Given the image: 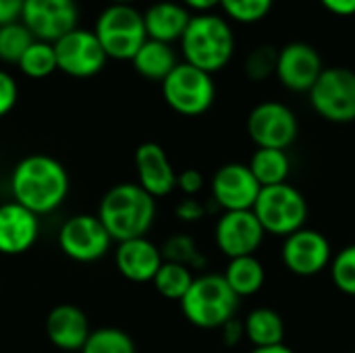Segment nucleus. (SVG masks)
<instances>
[{
	"mask_svg": "<svg viewBox=\"0 0 355 353\" xmlns=\"http://www.w3.org/2000/svg\"><path fill=\"white\" fill-rule=\"evenodd\" d=\"M10 191L15 202L33 214H50L69 193V173L56 158L31 154L15 164Z\"/></svg>",
	"mask_w": 355,
	"mask_h": 353,
	"instance_id": "f257e3e1",
	"label": "nucleus"
},
{
	"mask_svg": "<svg viewBox=\"0 0 355 353\" xmlns=\"http://www.w3.org/2000/svg\"><path fill=\"white\" fill-rule=\"evenodd\" d=\"M98 218L116 243L146 237L156 218V200L137 183H119L104 193Z\"/></svg>",
	"mask_w": 355,
	"mask_h": 353,
	"instance_id": "f03ea898",
	"label": "nucleus"
},
{
	"mask_svg": "<svg viewBox=\"0 0 355 353\" xmlns=\"http://www.w3.org/2000/svg\"><path fill=\"white\" fill-rule=\"evenodd\" d=\"M181 52L185 62L212 75L225 69L233 58V29L223 17L214 12L191 15V21L181 37Z\"/></svg>",
	"mask_w": 355,
	"mask_h": 353,
	"instance_id": "7ed1b4c3",
	"label": "nucleus"
},
{
	"mask_svg": "<svg viewBox=\"0 0 355 353\" xmlns=\"http://www.w3.org/2000/svg\"><path fill=\"white\" fill-rule=\"evenodd\" d=\"M183 316L198 329L220 331L229 320L237 318L239 298L229 287L223 275L196 277L185 298L179 302Z\"/></svg>",
	"mask_w": 355,
	"mask_h": 353,
	"instance_id": "20e7f679",
	"label": "nucleus"
},
{
	"mask_svg": "<svg viewBox=\"0 0 355 353\" xmlns=\"http://www.w3.org/2000/svg\"><path fill=\"white\" fill-rule=\"evenodd\" d=\"M94 33L106 56L114 60H131L148 40L144 12L133 4H108L98 15Z\"/></svg>",
	"mask_w": 355,
	"mask_h": 353,
	"instance_id": "39448f33",
	"label": "nucleus"
},
{
	"mask_svg": "<svg viewBox=\"0 0 355 353\" xmlns=\"http://www.w3.org/2000/svg\"><path fill=\"white\" fill-rule=\"evenodd\" d=\"M254 214L266 233L289 237L306 227L310 208L306 196L297 187L281 183L262 187L254 206Z\"/></svg>",
	"mask_w": 355,
	"mask_h": 353,
	"instance_id": "423d86ee",
	"label": "nucleus"
},
{
	"mask_svg": "<svg viewBox=\"0 0 355 353\" xmlns=\"http://www.w3.org/2000/svg\"><path fill=\"white\" fill-rule=\"evenodd\" d=\"M162 96L175 112L183 117H200L214 104L216 85L210 73L189 62H179L162 81Z\"/></svg>",
	"mask_w": 355,
	"mask_h": 353,
	"instance_id": "0eeeda50",
	"label": "nucleus"
},
{
	"mask_svg": "<svg viewBox=\"0 0 355 353\" xmlns=\"http://www.w3.org/2000/svg\"><path fill=\"white\" fill-rule=\"evenodd\" d=\"M308 94L312 108L322 119L339 125L355 121V71L352 69H324Z\"/></svg>",
	"mask_w": 355,
	"mask_h": 353,
	"instance_id": "6e6552de",
	"label": "nucleus"
},
{
	"mask_svg": "<svg viewBox=\"0 0 355 353\" xmlns=\"http://www.w3.org/2000/svg\"><path fill=\"white\" fill-rule=\"evenodd\" d=\"M300 133L295 112L283 102H262L248 117V135L258 148L287 150Z\"/></svg>",
	"mask_w": 355,
	"mask_h": 353,
	"instance_id": "1a4fd4ad",
	"label": "nucleus"
},
{
	"mask_svg": "<svg viewBox=\"0 0 355 353\" xmlns=\"http://www.w3.org/2000/svg\"><path fill=\"white\" fill-rule=\"evenodd\" d=\"M54 52L58 71L75 79H87L98 75L108 60L94 29L81 27L69 31L58 42H54Z\"/></svg>",
	"mask_w": 355,
	"mask_h": 353,
	"instance_id": "9d476101",
	"label": "nucleus"
},
{
	"mask_svg": "<svg viewBox=\"0 0 355 353\" xmlns=\"http://www.w3.org/2000/svg\"><path fill=\"white\" fill-rule=\"evenodd\" d=\"M112 237L98 214H75L58 231V246L75 262H96L110 250Z\"/></svg>",
	"mask_w": 355,
	"mask_h": 353,
	"instance_id": "9b49d317",
	"label": "nucleus"
},
{
	"mask_svg": "<svg viewBox=\"0 0 355 353\" xmlns=\"http://www.w3.org/2000/svg\"><path fill=\"white\" fill-rule=\"evenodd\" d=\"M21 23L35 40L54 44L79 27V6L75 0H25Z\"/></svg>",
	"mask_w": 355,
	"mask_h": 353,
	"instance_id": "f8f14e48",
	"label": "nucleus"
},
{
	"mask_svg": "<svg viewBox=\"0 0 355 353\" xmlns=\"http://www.w3.org/2000/svg\"><path fill=\"white\" fill-rule=\"evenodd\" d=\"M281 258L289 273L297 277H314L331 266L333 248L327 235L304 227L297 233L285 237Z\"/></svg>",
	"mask_w": 355,
	"mask_h": 353,
	"instance_id": "ddd939ff",
	"label": "nucleus"
},
{
	"mask_svg": "<svg viewBox=\"0 0 355 353\" xmlns=\"http://www.w3.org/2000/svg\"><path fill=\"white\" fill-rule=\"evenodd\" d=\"M260 191L262 185L258 183L250 166L241 162H229L220 166L210 183L212 202L225 212L254 210Z\"/></svg>",
	"mask_w": 355,
	"mask_h": 353,
	"instance_id": "4468645a",
	"label": "nucleus"
},
{
	"mask_svg": "<svg viewBox=\"0 0 355 353\" xmlns=\"http://www.w3.org/2000/svg\"><path fill=\"white\" fill-rule=\"evenodd\" d=\"M264 237H266V231L262 229L254 210L225 212L220 214L214 227L216 248L229 260L241 258V256H256Z\"/></svg>",
	"mask_w": 355,
	"mask_h": 353,
	"instance_id": "2eb2a0df",
	"label": "nucleus"
},
{
	"mask_svg": "<svg viewBox=\"0 0 355 353\" xmlns=\"http://www.w3.org/2000/svg\"><path fill=\"white\" fill-rule=\"evenodd\" d=\"M322 71L324 67L318 50L306 42H291L279 50L275 75L291 92H310Z\"/></svg>",
	"mask_w": 355,
	"mask_h": 353,
	"instance_id": "dca6fc26",
	"label": "nucleus"
},
{
	"mask_svg": "<svg viewBox=\"0 0 355 353\" xmlns=\"http://www.w3.org/2000/svg\"><path fill=\"white\" fill-rule=\"evenodd\" d=\"M40 235L37 214L25 206L6 202L0 206V254L2 256H21L33 248Z\"/></svg>",
	"mask_w": 355,
	"mask_h": 353,
	"instance_id": "f3484780",
	"label": "nucleus"
},
{
	"mask_svg": "<svg viewBox=\"0 0 355 353\" xmlns=\"http://www.w3.org/2000/svg\"><path fill=\"white\" fill-rule=\"evenodd\" d=\"M137 185L146 189L154 200L173 193L177 187V173L162 146L146 141L135 150Z\"/></svg>",
	"mask_w": 355,
	"mask_h": 353,
	"instance_id": "a211bd4d",
	"label": "nucleus"
},
{
	"mask_svg": "<svg viewBox=\"0 0 355 353\" xmlns=\"http://www.w3.org/2000/svg\"><path fill=\"white\" fill-rule=\"evenodd\" d=\"M114 262H116L119 273L127 281L148 283V281H154L164 258H162V250L154 246L148 237H137V239L121 241L116 246Z\"/></svg>",
	"mask_w": 355,
	"mask_h": 353,
	"instance_id": "6ab92c4d",
	"label": "nucleus"
},
{
	"mask_svg": "<svg viewBox=\"0 0 355 353\" xmlns=\"http://www.w3.org/2000/svg\"><path fill=\"white\" fill-rule=\"evenodd\" d=\"M89 333V322L77 306L60 304L46 318L48 341L62 352H81Z\"/></svg>",
	"mask_w": 355,
	"mask_h": 353,
	"instance_id": "aec40b11",
	"label": "nucleus"
},
{
	"mask_svg": "<svg viewBox=\"0 0 355 353\" xmlns=\"http://www.w3.org/2000/svg\"><path fill=\"white\" fill-rule=\"evenodd\" d=\"M189 21H191L189 10L175 0L154 2L144 12L148 40H156V42H164V44H173L177 40L181 42Z\"/></svg>",
	"mask_w": 355,
	"mask_h": 353,
	"instance_id": "412c9836",
	"label": "nucleus"
},
{
	"mask_svg": "<svg viewBox=\"0 0 355 353\" xmlns=\"http://www.w3.org/2000/svg\"><path fill=\"white\" fill-rule=\"evenodd\" d=\"M133 69L150 81H164L171 71L179 64L177 54L171 44L146 40V44L137 50V54L131 58Z\"/></svg>",
	"mask_w": 355,
	"mask_h": 353,
	"instance_id": "4be33fe9",
	"label": "nucleus"
},
{
	"mask_svg": "<svg viewBox=\"0 0 355 353\" xmlns=\"http://www.w3.org/2000/svg\"><path fill=\"white\" fill-rule=\"evenodd\" d=\"M223 277L229 283V287L235 291V295L241 300V298L256 295L264 287L266 270L256 256H241L229 260Z\"/></svg>",
	"mask_w": 355,
	"mask_h": 353,
	"instance_id": "5701e85b",
	"label": "nucleus"
},
{
	"mask_svg": "<svg viewBox=\"0 0 355 353\" xmlns=\"http://www.w3.org/2000/svg\"><path fill=\"white\" fill-rule=\"evenodd\" d=\"M245 339L254 347H270L281 345L285 337V322L279 312L270 308H256L243 320Z\"/></svg>",
	"mask_w": 355,
	"mask_h": 353,
	"instance_id": "b1692460",
	"label": "nucleus"
},
{
	"mask_svg": "<svg viewBox=\"0 0 355 353\" xmlns=\"http://www.w3.org/2000/svg\"><path fill=\"white\" fill-rule=\"evenodd\" d=\"M248 166L262 187H270V185L287 183L291 173V158L287 150L258 148Z\"/></svg>",
	"mask_w": 355,
	"mask_h": 353,
	"instance_id": "393cba45",
	"label": "nucleus"
},
{
	"mask_svg": "<svg viewBox=\"0 0 355 353\" xmlns=\"http://www.w3.org/2000/svg\"><path fill=\"white\" fill-rule=\"evenodd\" d=\"M193 279L196 277H193V273L187 266H181V264H175V262H166L164 260L152 283H154L156 291L162 298L181 302L185 298V293L189 291Z\"/></svg>",
	"mask_w": 355,
	"mask_h": 353,
	"instance_id": "a878e982",
	"label": "nucleus"
},
{
	"mask_svg": "<svg viewBox=\"0 0 355 353\" xmlns=\"http://www.w3.org/2000/svg\"><path fill=\"white\" fill-rule=\"evenodd\" d=\"M17 67L25 77H31V79H44V77L52 75L54 71H58L54 44L35 40L25 50V54L21 56Z\"/></svg>",
	"mask_w": 355,
	"mask_h": 353,
	"instance_id": "bb28decb",
	"label": "nucleus"
},
{
	"mask_svg": "<svg viewBox=\"0 0 355 353\" xmlns=\"http://www.w3.org/2000/svg\"><path fill=\"white\" fill-rule=\"evenodd\" d=\"M162 258L166 262H175L181 266H187L189 270H198L206 266V256L200 252L198 243L185 235V233H177L173 237H168L162 246Z\"/></svg>",
	"mask_w": 355,
	"mask_h": 353,
	"instance_id": "cd10ccee",
	"label": "nucleus"
},
{
	"mask_svg": "<svg viewBox=\"0 0 355 353\" xmlns=\"http://www.w3.org/2000/svg\"><path fill=\"white\" fill-rule=\"evenodd\" d=\"M81 353H137L133 339L114 327L96 329L89 333Z\"/></svg>",
	"mask_w": 355,
	"mask_h": 353,
	"instance_id": "c85d7f7f",
	"label": "nucleus"
},
{
	"mask_svg": "<svg viewBox=\"0 0 355 353\" xmlns=\"http://www.w3.org/2000/svg\"><path fill=\"white\" fill-rule=\"evenodd\" d=\"M35 42L31 31L21 23H8L0 27V60L6 64H19L25 50Z\"/></svg>",
	"mask_w": 355,
	"mask_h": 353,
	"instance_id": "c756f323",
	"label": "nucleus"
},
{
	"mask_svg": "<svg viewBox=\"0 0 355 353\" xmlns=\"http://www.w3.org/2000/svg\"><path fill=\"white\" fill-rule=\"evenodd\" d=\"M329 270L333 285L341 293L355 298V243L343 248L337 256H333Z\"/></svg>",
	"mask_w": 355,
	"mask_h": 353,
	"instance_id": "7c9ffc66",
	"label": "nucleus"
},
{
	"mask_svg": "<svg viewBox=\"0 0 355 353\" xmlns=\"http://www.w3.org/2000/svg\"><path fill=\"white\" fill-rule=\"evenodd\" d=\"M275 0H220V8L237 23H258L272 10Z\"/></svg>",
	"mask_w": 355,
	"mask_h": 353,
	"instance_id": "2f4dec72",
	"label": "nucleus"
},
{
	"mask_svg": "<svg viewBox=\"0 0 355 353\" xmlns=\"http://www.w3.org/2000/svg\"><path fill=\"white\" fill-rule=\"evenodd\" d=\"M277 60H279V50L264 44L254 48L248 58H245V73L252 81H264L272 73H277Z\"/></svg>",
	"mask_w": 355,
	"mask_h": 353,
	"instance_id": "473e14b6",
	"label": "nucleus"
},
{
	"mask_svg": "<svg viewBox=\"0 0 355 353\" xmlns=\"http://www.w3.org/2000/svg\"><path fill=\"white\" fill-rule=\"evenodd\" d=\"M17 98H19V87L15 77L0 69V119L15 108Z\"/></svg>",
	"mask_w": 355,
	"mask_h": 353,
	"instance_id": "72a5a7b5",
	"label": "nucleus"
},
{
	"mask_svg": "<svg viewBox=\"0 0 355 353\" xmlns=\"http://www.w3.org/2000/svg\"><path fill=\"white\" fill-rule=\"evenodd\" d=\"M175 214L183 223H200L206 216V206L198 198H183L177 204Z\"/></svg>",
	"mask_w": 355,
	"mask_h": 353,
	"instance_id": "f704fd0d",
	"label": "nucleus"
},
{
	"mask_svg": "<svg viewBox=\"0 0 355 353\" xmlns=\"http://www.w3.org/2000/svg\"><path fill=\"white\" fill-rule=\"evenodd\" d=\"M177 187L185 193V198H196L204 187V175L198 169H185L177 175Z\"/></svg>",
	"mask_w": 355,
	"mask_h": 353,
	"instance_id": "c9c22d12",
	"label": "nucleus"
},
{
	"mask_svg": "<svg viewBox=\"0 0 355 353\" xmlns=\"http://www.w3.org/2000/svg\"><path fill=\"white\" fill-rule=\"evenodd\" d=\"M220 337H223V343H225L227 347H235V345H239V343L245 339L243 320H239V318L229 320V322L220 329Z\"/></svg>",
	"mask_w": 355,
	"mask_h": 353,
	"instance_id": "e433bc0d",
	"label": "nucleus"
},
{
	"mask_svg": "<svg viewBox=\"0 0 355 353\" xmlns=\"http://www.w3.org/2000/svg\"><path fill=\"white\" fill-rule=\"evenodd\" d=\"M25 0H0V27L21 21Z\"/></svg>",
	"mask_w": 355,
	"mask_h": 353,
	"instance_id": "4c0bfd02",
	"label": "nucleus"
},
{
	"mask_svg": "<svg viewBox=\"0 0 355 353\" xmlns=\"http://www.w3.org/2000/svg\"><path fill=\"white\" fill-rule=\"evenodd\" d=\"M322 6L337 17H354L355 0H320Z\"/></svg>",
	"mask_w": 355,
	"mask_h": 353,
	"instance_id": "58836bf2",
	"label": "nucleus"
},
{
	"mask_svg": "<svg viewBox=\"0 0 355 353\" xmlns=\"http://www.w3.org/2000/svg\"><path fill=\"white\" fill-rule=\"evenodd\" d=\"M181 4L187 10H196L198 15H202V12H210L214 6H220V0H181Z\"/></svg>",
	"mask_w": 355,
	"mask_h": 353,
	"instance_id": "ea45409f",
	"label": "nucleus"
},
{
	"mask_svg": "<svg viewBox=\"0 0 355 353\" xmlns=\"http://www.w3.org/2000/svg\"><path fill=\"white\" fill-rule=\"evenodd\" d=\"M250 353H293V350L281 343V345H270V347H254Z\"/></svg>",
	"mask_w": 355,
	"mask_h": 353,
	"instance_id": "a19ab883",
	"label": "nucleus"
},
{
	"mask_svg": "<svg viewBox=\"0 0 355 353\" xmlns=\"http://www.w3.org/2000/svg\"><path fill=\"white\" fill-rule=\"evenodd\" d=\"M110 4H133V2H137V0H108Z\"/></svg>",
	"mask_w": 355,
	"mask_h": 353,
	"instance_id": "79ce46f5",
	"label": "nucleus"
},
{
	"mask_svg": "<svg viewBox=\"0 0 355 353\" xmlns=\"http://www.w3.org/2000/svg\"><path fill=\"white\" fill-rule=\"evenodd\" d=\"M352 353H355V350H354V352H352Z\"/></svg>",
	"mask_w": 355,
	"mask_h": 353,
	"instance_id": "37998d69",
	"label": "nucleus"
}]
</instances>
